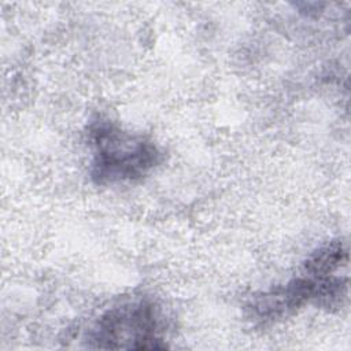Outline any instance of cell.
I'll return each instance as SVG.
<instances>
[{"label":"cell","mask_w":351,"mask_h":351,"mask_svg":"<svg viewBox=\"0 0 351 351\" xmlns=\"http://www.w3.org/2000/svg\"><path fill=\"white\" fill-rule=\"evenodd\" d=\"M93 169L97 182L134 180L155 166V145L140 136L129 134L110 123L97 125L92 133Z\"/></svg>","instance_id":"6da1fadb"},{"label":"cell","mask_w":351,"mask_h":351,"mask_svg":"<svg viewBox=\"0 0 351 351\" xmlns=\"http://www.w3.org/2000/svg\"><path fill=\"white\" fill-rule=\"evenodd\" d=\"M158 319L152 304L137 302L107 311L93 332V340L103 348H162L156 336Z\"/></svg>","instance_id":"7a4b0ae2"}]
</instances>
